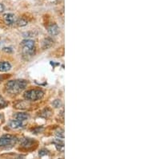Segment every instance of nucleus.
Returning a JSON list of instances; mask_svg holds the SVG:
<instances>
[{
  "instance_id": "nucleus-7",
  "label": "nucleus",
  "mask_w": 144,
  "mask_h": 159,
  "mask_svg": "<svg viewBox=\"0 0 144 159\" xmlns=\"http://www.w3.org/2000/svg\"><path fill=\"white\" fill-rule=\"evenodd\" d=\"M22 125H23V124H22V120H19L18 119H16V120H13L10 121V126L11 127L12 129H19V128H22Z\"/></svg>"
},
{
  "instance_id": "nucleus-1",
  "label": "nucleus",
  "mask_w": 144,
  "mask_h": 159,
  "mask_svg": "<svg viewBox=\"0 0 144 159\" xmlns=\"http://www.w3.org/2000/svg\"><path fill=\"white\" fill-rule=\"evenodd\" d=\"M27 85V83L26 81L23 80H17V81H10L7 82L6 84V91L11 93V94H17L21 91H22L26 86Z\"/></svg>"
},
{
  "instance_id": "nucleus-6",
  "label": "nucleus",
  "mask_w": 144,
  "mask_h": 159,
  "mask_svg": "<svg viewBox=\"0 0 144 159\" xmlns=\"http://www.w3.org/2000/svg\"><path fill=\"white\" fill-rule=\"evenodd\" d=\"M48 32L50 33L51 35L52 36H56L58 35V33H59V28H58V27L54 23V24H51V26L48 27Z\"/></svg>"
},
{
  "instance_id": "nucleus-16",
  "label": "nucleus",
  "mask_w": 144,
  "mask_h": 159,
  "mask_svg": "<svg viewBox=\"0 0 144 159\" xmlns=\"http://www.w3.org/2000/svg\"><path fill=\"white\" fill-rule=\"evenodd\" d=\"M4 11V7L2 4H0V12H3Z\"/></svg>"
},
{
  "instance_id": "nucleus-10",
  "label": "nucleus",
  "mask_w": 144,
  "mask_h": 159,
  "mask_svg": "<svg viewBox=\"0 0 144 159\" xmlns=\"http://www.w3.org/2000/svg\"><path fill=\"white\" fill-rule=\"evenodd\" d=\"M52 44H53V41H52L51 39H49V38L45 39L44 40H43V42H42V48L43 49L48 48L51 47Z\"/></svg>"
},
{
  "instance_id": "nucleus-8",
  "label": "nucleus",
  "mask_w": 144,
  "mask_h": 159,
  "mask_svg": "<svg viewBox=\"0 0 144 159\" xmlns=\"http://www.w3.org/2000/svg\"><path fill=\"white\" fill-rule=\"evenodd\" d=\"M11 68V65L9 62H1L0 63V71H7Z\"/></svg>"
},
{
  "instance_id": "nucleus-12",
  "label": "nucleus",
  "mask_w": 144,
  "mask_h": 159,
  "mask_svg": "<svg viewBox=\"0 0 144 159\" xmlns=\"http://www.w3.org/2000/svg\"><path fill=\"white\" fill-rule=\"evenodd\" d=\"M6 105H7V102L6 101V100L2 97H0V109L5 108Z\"/></svg>"
},
{
  "instance_id": "nucleus-5",
  "label": "nucleus",
  "mask_w": 144,
  "mask_h": 159,
  "mask_svg": "<svg viewBox=\"0 0 144 159\" xmlns=\"http://www.w3.org/2000/svg\"><path fill=\"white\" fill-rule=\"evenodd\" d=\"M3 19H4L5 22H6L8 25H11V24L15 23V15H13V14L10 13L5 14V15H3Z\"/></svg>"
},
{
  "instance_id": "nucleus-13",
  "label": "nucleus",
  "mask_w": 144,
  "mask_h": 159,
  "mask_svg": "<svg viewBox=\"0 0 144 159\" xmlns=\"http://www.w3.org/2000/svg\"><path fill=\"white\" fill-rule=\"evenodd\" d=\"M60 104H61L60 100H55V101L53 102V105H54L55 108H58L60 106Z\"/></svg>"
},
{
  "instance_id": "nucleus-2",
  "label": "nucleus",
  "mask_w": 144,
  "mask_h": 159,
  "mask_svg": "<svg viewBox=\"0 0 144 159\" xmlns=\"http://www.w3.org/2000/svg\"><path fill=\"white\" fill-rule=\"evenodd\" d=\"M23 55L32 56L35 52V42L31 39H25L22 42Z\"/></svg>"
},
{
  "instance_id": "nucleus-4",
  "label": "nucleus",
  "mask_w": 144,
  "mask_h": 159,
  "mask_svg": "<svg viewBox=\"0 0 144 159\" xmlns=\"http://www.w3.org/2000/svg\"><path fill=\"white\" fill-rule=\"evenodd\" d=\"M17 137L10 134H6L0 137V147H6L12 146L17 141Z\"/></svg>"
},
{
  "instance_id": "nucleus-14",
  "label": "nucleus",
  "mask_w": 144,
  "mask_h": 159,
  "mask_svg": "<svg viewBox=\"0 0 144 159\" xmlns=\"http://www.w3.org/2000/svg\"><path fill=\"white\" fill-rule=\"evenodd\" d=\"M46 154H47V150H45V149H42V150H41L40 152H39V156H43V155H46Z\"/></svg>"
},
{
  "instance_id": "nucleus-9",
  "label": "nucleus",
  "mask_w": 144,
  "mask_h": 159,
  "mask_svg": "<svg viewBox=\"0 0 144 159\" xmlns=\"http://www.w3.org/2000/svg\"><path fill=\"white\" fill-rule=\"evenodd\" d=\"M15 117H16V119L23 121V120H27V119L29 118V116H28V114L25 113H18L17 115H16Z\"/></svg>"
},
{
  "instance_id": "nucleus-15",
  "label": "nucleus",
  "mask_w": 144,
  "mask_h": 159,
  "mask_svg": "<svg viewBox=\"0 0 144 159\" xmlns=\"http://www.w3.org/2000/svg\"><path fill=\"white\" fill-rule=\"evenodd\" d=\"M3 51L6 52H12V49L10 48H4Z\"/></svg>"
},
{
  "instance_id": "nucleus-3",
  "label": "nucleus",
  "mask_w": 144,
  "mask_h": 159,
  "mask_svg": "<svg viewBox=\"0 0 144 159\" xmlns=\"http://www.w3.org/2000/svg\"><path fill=\"white\" fill-rule=\"evenodd\" d=\"M44 93L41 90H38V89H32V90H29L26 91L23 95V97L26 100L30 101H35L40 100L43 97Z\"/></svg>"
},
{
  "instance_id": "nucleus-11",
  "label": "nucleus",
  "mask_w": 144,
  "mask_h": 159,
  "mask_svg": "<svg viewBox=\"0 0 144 159\" xmlns=\"http://www.w3.org/2000/svg\"><path fill=\"white\" fill-rule=\"evenodd\" d=\"M27 23H28V22L26 20H24V19H22H22H19V20L17 21V24L20 27L26 26V25L27 24Z\"/></svg>"
}]
</instances>
